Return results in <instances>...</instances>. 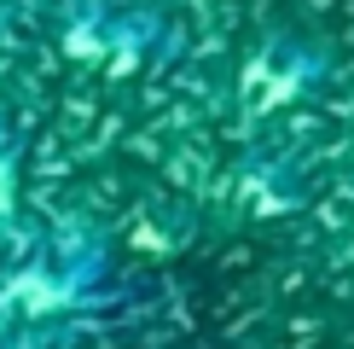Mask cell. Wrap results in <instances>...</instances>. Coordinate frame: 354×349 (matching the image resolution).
<instances>
[{"mask_svg": "<svg viewBox=\"0 0 354 349\" xmlns=\"http://www.w3.org/2000/svg\"><path fill=\"white\" fill-rule=\"evenodd\" d=\"M41 338H0V349H35Z\"/></svg>", "mask_w": 354, "mask_h": 349, "instance_id": "obj_1", "label": "cell"}]
</instances>
